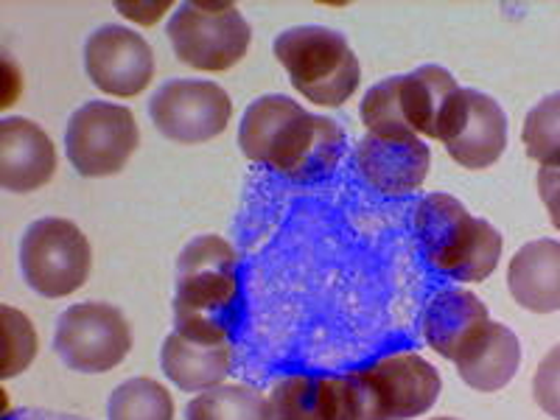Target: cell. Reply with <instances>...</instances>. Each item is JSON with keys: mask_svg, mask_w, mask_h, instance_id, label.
<instances>
[{"mask_svg": "<svg viewBox=\"0 0 560 420\" xmlns=\"http://www.w3.org/2000/svg\"><path fill=\"white\" fill-rule=\"evenodd\" d=\"M345 129L325 115L308 113L289 96H261L247 107L238 127L244 158L275 168L292 183H317L337 168Z\"/></svg>", "mask_w": 560, "mask_h": 420, "instance_id": "obj_1", "label": "cell"}, {"mask_svg": "<svg viewBox=\"0 0 560 420\" xmlns=\"http://www.w3.org/2000/svg\"><path fill=\"white\" fill-rule=\"evenodd\" d=\"M415 236L432 269L459 283H479L497 272L504 238L485 219L471 217L452 194H427L415 205Z\"/></svg>", "mask_w": 560, "mask_h": 420, "instance_id": "obj_2", "label": "cell"}, {"mask_svg": "<svg viewBox=\"0 0 560 420\" xmlns=\"http://www.w3.org/2000/svg\"><path fill=\"white\" fill-rule=\"evenodd\" d=\"M275 59L300 96L317 107H342L362 82V62L345 34L325 26H294L275 39Z\"/></svg>", "mask_w": 560, "mask_h": 420, "instance_id": "obj_3", "label": "cell"}, {"mask_svg": "<svg viewBox=\"0 0 560 420\" xmlns=\"http://www.w3.org/2000/svg\"><path fill=\"white\" fill-rule=\"evenodd\" d=\"M357 420H412L438 404L440 373L418 353H389L370 368L345 373Z\"/></svg>", "mask_w": 560, "mask_h": 420, "instance_id": "obj_4", "label": "cell"}, {"mask_svg": "<svg viewBox=\"0 0 560 420\" xmlns=\"http://www.w3.org/2000/svg\"><path fill=\"white\" fill-rule=\"evenodd\" d=\"M174 57L194 70L224 73L247 57L253 26L230 0H188L168 20Z\"/></svg>", "mask_w": 560, "mask_h": 420, "instance_id": "obj_5", "label": "cell"}, {"mask_svg": "<svg viewBox=\"0 0 560 420\" xmlns=\"http://www.w3.org/2000/svg\"><path fill=\"white\" fill-rule=\"evenodd\" d=\"M20 269L28 287L43 298H68L88 283L93 247L70 219H37L20 242Z\"/></svg>", "mask_w": 560, "mask_h": 420, "instance_id": "obj_6", "label": "cell"}, {"mask_svg": "<svg viewBox=\"0 0 560 420\" xmlns=\"http://www.w3.org/2000/svg\"><path fill=\"white\" fill-rule=\"evenodd\" d=\"M140 147V129L129 107L113 102H88L70 115L65 152L70 166L88 179L121 174Z\"/></svg>", "mask_w": 560, "mask_h": 420, "instance_id": "obj_7", "label": "cell"}, {"mask_svg": "<svg viewBox=\"0 0 560 420\" xmlns=\"http://www.w3.org/2000/svg\"><path fill=\"white\" fill-rule=\"evenodd\" d=\"M236 249L217 233L185 244L174 278V319H217L236 300Z\"/></svg>", "mask_w": 560, "mask_h": 420, "instance_id": "obj_8", "label": "cell"}, {"mask_svg": "<svg viewBox=\"0 0 560 420\" xmlns=\"http://www.w3.org/2000/svg\"><path fill=\"white\" fill-rule=\"evenodd\" d=\"M54 350L77 373H107L115 370L132 350V331L121 308L113 303H77L59 314Z\"/></svg>", "mask_w": 560, "mask_h": 420, "instance_id": "obj_9", "label": "cell"}, {"mask_svg": "<svg viewBox=\"0 0 560 420\" xmlns=\"http://www.w3.org/2000/svg\"><path fill=\"white\" fill-rule=\"evenodd\" d=\"M149 118L163 138L174 143H208L230 127L233 98L217 82L172 79L160 84L149 102Z\"/></svg>", "mask_w": 560, "mask_h": 420, "instance_id": "obj_10", "label": "cell"}, {"mask_svg": "<svg viewBox=\"0 0 560 420\" xmlns=\"http://www.w3.org/2000/svg\"><path fill=\"white\" fill-rule=\"evenodd\" d=\"M163 376L185 393H205L233 368V348L219 319H174V331L160 353Z\"/></svg>", "mask_w": 560, "mask_h": 420, "instance_id": "obj_11", "label": "cell"}, {"mask_svg": "<svg viewBox=\"0 0 560 420\" xmlns=\"http://www.w3.org/2000/svg\"><path fill=\"white\" fill-rule=\"evenodd\" d=\"M84 70L107 96L132 98L152 84L154 51L138 32L109 23L84 43Z\"/></svg>", "mask_w": 560, "mask_h": 420, "instance_id": "obj_12", "label": "cell"}, {"mask_svg": "<svg viewBox=\"0 0 560 420\" xmlns=\"http://www.w3.org/2000/svg\"><path fill=\"white\" fill-rule=\"evenodd\" d=\"M454 163L471 172H485L499 163L508 149V115L497 98L479 90H459L448 124L440 135Z\"/></svg>", "mask_w": 560, "mask_h": 420, "instance_id": "obj_13", "label": "cell"}, {"mask_svg": "<svg viewBox=\"0 0 560 420\" xmlns=\"http://www.w3.org/2000/svg\"><path fill=\"white\" fill-rule=\"evenodd\" d=\"M357 172L368 185L387 197H404L427 183L432 168V149L418 135L409 138H378L364 135L353 152Z\"/></svg>", "mask_w": 560, "mask_h": 420, "instance_id": "obj_14", "label": "cell"}, {"mask_svg": "<svg viewBox=\"0 0 560 420\" xmlns=\"http://www.w3.org/2000/svg\"><path fill=\"white\" fill-rule=\"evenodd\" d=\"M57 174V147L32 118L9 115L0 121V188L32 194Z\"/></svg>", "mask_w": 560, "mask_h": 420, "instance_id": "obj_15", "label": "cell"}, {"mask_svg": "<svg viewBox=\"0 0 560 420\" xmlns=\"http://www.w3.org/2000/svg\"><path fill=\"white\" fill-rule=\"evenodd\" d=\"M488 306L468 289H446L429 300L423 312V339L448 362L459 359L488 331Z\"/></svg>", "mask_w": 560, "mask_h": 420, "instance_id": "obj_16", "label": "cell"}, {"mask_svg": "<svg viewBox=\"0 0 560 420\" xmlns=\"http://www.w3.org/2000/svg\"><path fill=\"white\" fill-rule=\"evenodd\" d=\"M269 401L272 420H357L348 376H287Z\"/></svg>", "mask_w": 560, "mask_h": 420, "instance_id": "obj_17", "label": "cell"}, {"mask_svg": "<svg viewBox=\"0 0 560 420\" xmlns=\"http://www.w3.org/2000/svg\"><path fill=\"white\" fill-rule=\"evenodd\" d=\"M508 292L533 314L560 312V242L535 238L510 258Z\"/></svg>", "mask_w": 560, "mask_h": 420, "instance_id": "obj_18", "label": "cell"}, {"mask_svg": "<svg viewBox=\"0 0 560 420\" xmlns=\"http://www.w3.org/2000/svg\"><path fill=\"white\" fill-rule=\"evenodd\" d=\"M457 79L440 65H423L401 77V107L412 135L440 140L459 96Z\"/></svg>", "mask_w": 560, "mask_h": 420, "instance_id": "obj_19", "label": "cell"}, {"mask_svg": "<svg viewBox=\"0 0 560 420\" xmlns=\"http://www.w3.org/2000/svg\"><path fill=\"white\" fill-rule=\"evenodd\" d=\"M454 368L465 387L477 393H499L516 378L522 368V342L508 325L490 319L482 339L459 362H454Z\"/></svg>", "mask_w": 560, "mask_h": 420, "instance_id": "obj_20", "label": "cell"}, {"mask_svg": "<svg viewBox=\"0 0 560 420\" xmlns=\"http://www.w3.org/2000/svg\"><path fill=\"white\" fill-rule=\"evenodd\" d=\"M185 420H272V401L247 384H219L188 401Z\"/></svg>", "mask_w": 560, "mask_h": 420, "instance_id": "obj_21", "label": "cell"}, {"mask_svg": "<svg viewBox=\"0 0 560 420\" xmlns=\"http://www.w3.org/2000/svg\"><path fill=\"white\" fill-rule=\"evenodd\" d=\"M107 420H174V398L154 378H129L109 393Z\"/></svg>", "mask_w": 560, "mask_h": 420, "instance_id": "obj_22", "label": "cell"}, {"mask_svg": "<svg viewBox=\"0 0 560 420\" xmlns=\"http://www.w3.org/2000/svg\"><path fill=\"white\" fill-rule=\"evenodd\" d=\"M524 149L541 166L560 163V93L541 98L524 118Z\"/></svg>", "mask_w": 560, "mask_h": 420, "instance_id": "obj_23", "label": "cell"}, {"mask_svg": "<svg viewBox=\"0 0 560 420\" xmlns=\"http://www.w3.org/2000/svg\"><path fill=\"white\" fill-rule=\"evenodd\" d=\"M0 319H3V370H0V376L14 378L32 368L34 357H37V328L14 306H0Z\"/></svg>", "mask_w": 560, "mask_h": 420, "instance_id": "obj_24", "label": "cell"}, {"mask_svg": "<svg viewBox=\"0 0 560 420\" xmlns=\"http://www.w3.org/2000/svg\"><path fill=\"white\" fill-rule=\"evenodd\" d=\"M533 398L549 418L560 420V345H555L535 370Z\"/></svg>", "mask_w": 560, "mask_h": 420, "instance_id": "obj_25", "label": "cell"}, {"mask_svg": "<svg viewBox=\"0 0 560 420\" xmlns=\"http://www.w3.org/2000/svg\"><path fill=\"white\" fill-rule=\"evenodd\" d=\"M538 197L552 219V228L560 230V163L538 168Z\"/></svg>", "mask_w": 560, "mask_h": 420, "instance_id": "obj_26", "label": "cell"}, {"mask_svg": "<svg viewBox=\"0 0 560 420\" xmlns=\"http://www.w3.org/2000/svg\"><path fill=\"white\" fill-rule=\"evenodd\" d=\"M172 3H118V12L132 14V20L143 23V26H152L154 20H160V14L168 12Z\"/></svg>", "mask_w": 560, "mask_h": 420, "instance_id": "obj_27", "label": "cell"}, {"mask_svg": "<svg viewBox=\"0 0 560 420\" xmlns=\"http://www.w3.org/2000/svg\"><path fill=\"white\" fill-rule=\"evenodd\" d=\"M432 420H459V418H432Z\"/></svg>", "mask_w": 560, "mask_h": 420, "instance_id": "obj_28", "label": "cell"}]
</instances>
